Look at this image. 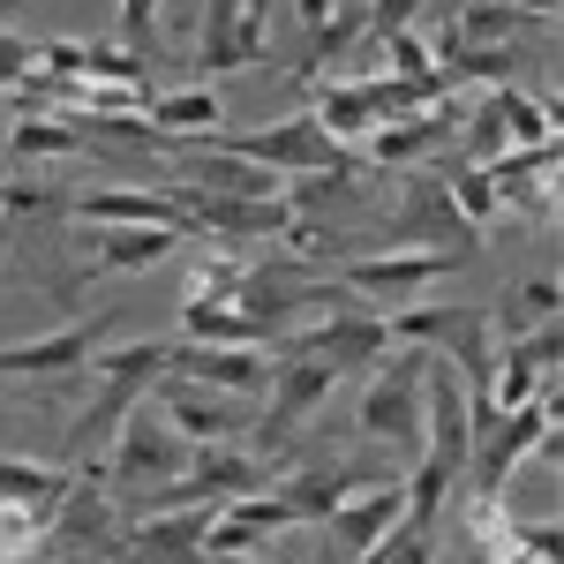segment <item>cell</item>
<instances>
[{"label":"cell","instance_id":"obj_32","mask_svg":"<svg viewBox=\"0 0 564 564\" xmlns=\"http://www.w3.org/2000/svg\"><path fill=\"white\" fill-rule=\"evenodd\" d=\"M241 279H249V263L226 257V249H218V257H196L188 263V294H181V302H241Z\"/></svg>","mask_w":564,"mask_h":564},{"label":"cell","instance_id":"obj_43","mask_svg":"<svg viewBox=\"0 0 564 564\" xmlns=\"http://www.w3.org/2000/svg\"><path fill=\"white\" fill-rule=\"evenodd\" d=\"M15 8H23V0H0V23H8V15H15Z\"/></svg>","mask_w":564,"mask_h":564},{"label":"cell","instance_id":"obj_40","mask_svg":"<svg viewBox=\"0 0 564 564\" xmlns=\"http://www.w3.org/2000/svg\"><path fill=\"white\" fill-rule=\"evenodd\" d=\"M527 15H542V23H550V15H557V0H520Z\"/></svg>","mask_w":564,"mask_h":564},{"label":"cell","instance_id":"obj_17","mask_svg":"<svg viewBox=\"0 0 564 564\" xmlns=\"http://www.w3.org/2000/svg\"><path fill=\"white\" fill-rule=\"evenodd\" d=\"M39 68L68 84H129L151 90V61H135L129 45H90V39H39Z\"/></svg>","mask_w":564,"mask_h":564},{"label":"cell","instance_id":"obj_34","mask_svg":"<svg viewBox=\"0 0 564 564\" xmlns=\"http://www.w3.org/2000/svg\"><path fill=\"white\" fill-rule=\"evenodd\" d=\"M377 45H384L391 76H436V53H430L422 31H391V39H377Z\"/></svg>","mask_w":564,"mask_h":564},{"label":"cell","instance_id":"obj_29","mask_svg":"<svg viewBox=\"0 0 564 564\" xmlns=\"http://www.w3.org/2000/svg\"><path fill=\"white\" fill-rule=\"evenodd\" d=\"M489 106H497V121H505V143H512V151H527V143H557L550 106H542V98H527L520 84H497V90H489Z\"/></svg>","mask_w":564,"mask_h":564},{"label":"cell","instance_id":"obj_30","mask_svg":"<svg viewBox=\"0 0 564 564\" xmlns=\"http://www.w3.org/2000/svg\"><path fill=\"white\" fill-rule=\"evenodd\" d=\"M196 68L226 76V68H249L241 39H234V0H204V39H196Z\"/></svg>","mask_w":564,"mask_h":564},{"label":"cell","instance_id":"obj_13","mask_svg":"<svg viewBox=\"0 0 564 564\" xmlns=\"http://www.w3.org/2000/svg\"><path fill=\"white\" fill-rule=\"evenodd\" d=\"M294 520V505L279 497V489H249V497H234V505H218L212 527H204V557H249V550H263L271 534H286Z\"/></svg>","mask_w":564,"mask_h":564},{"label":"cell","instance_id":"obj_41","mask_svg":"<svg viewBox=\"0 0 564 564\" xmlns=\"http://www.w3.org/2000/svg\"><path fill=\"white\" fill-rule=\"evenodd\" d=\"M332 15H369V0H332Z\"/></svg>","mask_w":564,"mask_h":564},{"label":"cell","instance_id":"obj_38","mask_svg":"<svg viewBox=\"0 0 564 564\" xmlns=\"http://www.w3.org/2000/svg\"><path fill=\"white\" fill-rule=\"evenodd\" d=\"M39 68V39H15V31H0V90L15 84V76H31Z\"/></svg>","mask_w":564,"mask_h":564},{"label":"cell","instance_id":"obj_11","mask_svg":"<svg viewBox=\"0 0 564 564\" xmlns=\"http://www.w3.org/2000/svg\"><path fill=\"white\" fill-rule=\"evenodd\" d=\"M151 406L174 422L188 444H234V436L249 430L257 414L234 399V391H212V384H188V377H159L151 384Z\"/></svg>","mask_w":564,"mask_h":564},{"label":"cell","instance_id":"obj_39","mask_svg":"<svg viewBox=\"0 0 564 564\" xmlns=\"http://www.w3.org/2000/svg\"><path fill=\"white\" fill-rule=\"evenodd\" d=\"M294 15H302L308 31H324V23H332V0H294Z\"/></svg>","mask_w":564,"mask_h":564},{"label":"cell","instance_id":"obj_14","mask_svg":"<svg viewBox=\"0 0 564 564\" xmlns=\"http://www.w3.org/2000/svg\"><path fill=\"white\" fill-rule=\"evenodd\" d=\"M166 377L234 391V399H263V384H271V354L263 347H196V339H181V347H166Z\"/></svg>","mask_w":564,"mask_h":564},{"label":"cell","instance_id":"obj_2","mask_svg":"<svg viewBox=\"0 0 564 564\" xmlns=\"http://www.w3.org/2000/svg\"><path fill=\"white\" fill-rule=\"evenodd\" d=\"M391 347H430L436 361H452L459 377H467V391H489V339H497V324L481 316V308L467 302H414L399 308V316H384Z\"/></svg>","mask_w":564,"mask_h":564},{"label":"cell","instance_id":"obj_25","mask_svg":"<svg viewBox=\"0 0 564 564\" xmlns=\"http://www.w3.org/2000/svg\"><path fill=\"white\" fill-rule=\"evenodd\" d=\"M8 151H15V166H53V159H76V151H90V143H84V129L61 121V113H15Z\"/></svg>","mask_w":564,"mask_h":564},{"label":"cell","instance_id":"obj_35","mask_svg":"<svg viewBox=\"0 0 564 564\" xmlns=\"http://www.w3.org/2000/svg\"><path fill=\"white\" fill-rule=\"evenodd\" d=\"M121 8V45L135 61H151V39H159V0H113Z\"/></svg>","mask_w":564,"mask_h":564},{"label":"cell","instance_id":"obj_7","mask_svg":"<svg viewBox=\"0 0 564 564\" xmlns=\"http://www.w3.org/2000/svg\"><path fill=\"white\" fill-rule=\"evenodd\" d=\"M218 151H234V159H249V166H271L279 181L294 174H324V166H347V151L332 143V135L316 129L308 113H286V121H271V129H241V135H212Z\"/></svg>","mask_w":564,"mask_h":564},{"label":"cell","instance_id":"obj_42","mask_svg":"<svg viewBox=\"0 0 564 564\" xmlns=\"http://www.w3.org/2000/svg\"><path fill=\"white\" fill-rule=\"evenodd\" d=\"M354 564H384V542H377V550H361V557H354Z\"/></svg>","mask_w":564,"mask_h":564},{"label":"cell","instance_id":"obj_4","mask_svg":"<svg viewBox=\"0 0 564 564\" xmlns=\"http://www.w3.org/2000/svg\"><path fill=\"white\" fill-rule=\"evenodd\" d=\"M422 377H430V347H406L377 361V377L361 391V436L369 444H399V452H422Z\"/></svg>","mask_w":564,"mask_h":564},{"label":"cell","instance_id":"obj_12","mask_svg":"<svg viewBox=\"0 0 564 564\" xmlns=\"http://www.w3.org/2000/svg\"><path fill=\"white\" fill-rule=\"evenodd\" d=\"M332 391H339V377H332L324 361H308V354H279V369H271V384H263V399H271V406L257 414L263 444L294 436V430L308 422V414H316V406L332 399Z\"/></svg>","mask_w":564,"mask_h":564},{"label":"cell","instance_id":"obj_6","mask_svg":"<svg viewBox=\"0 0 564 564\" xmlns=\"http://www.w3.org/2000/svg\"><path fill=\"white\" fill-rule=\"evenodd\" d=\"M391 249H436V257H475L481 249V234L452 212L444 174H406L399 212H391Z\"/></svg>","mask_w":564,"mask_h":564},{"label":"cell","instance_id":"obj_16","mask_svg":"<svg viewBox=\"0 0 564 564\" xmlns=\"http://www.w3.org/2000/svg\"><path fill=\"white\" fill-rule=\"evenodd\" d=\"M113 332V316H84V324H68V332H53V339H23V347H0V384H31V377H68V369H84L90 347Z\"/></svg>","mask_w":564,"mask_h":564},{"label":"cell","instance_id":"obj_20","mask_svg":"<svg viewBox=\"0 0 564 564\" xmlns=\"http://www.w3.org/2000/svg\"><path fill=\"white\" fill-rule=\"evenodd\" d=\"M181 241H188V226H98V234L84 241V263L106 271V279H129V271L166 263Z\"/></svg>","mask_w":564,"mask_h":564},{"label":"cell","instance_id":"obj_5","mask_svg":"<svg viewBox=\"0 0 564 564\" xmlns=\"http://www.w3.org/2000/svg\"><path fill=\"white\" fill-rule=\"evenodd\" d=\"M188 436L159 414V406H135L129 422L113 430V444H106V459H113V481L129 489V497H151V489H166V481L188 475Z\"/></svg>","mask_w":564,"mask_h":564},{"label":"cell","instance_id":"obj_22","mask_svg":"<svg viewBox=\"0 0 564 564\" xmlns=\"http://www.w3.org/2000/svg\"><path fill=\"white\" fill-rule=\"evenodd\" d=\"M444 39L452 45H520V39H550V23L527 15L520 0H459Z\"/></svg>","mask_w":564,"mask_h":564},{"label":"cell","instance_id":"obj_31","mask_svg":"<svg viewBox=\"0 0 564 564\" xmlns=\"http://www.w3.org/2000/svg\"><path fill=\"white\" fill-rule=\"evenodd\" d=\"M444 196H452V212L467 218V226H497V188H489V174H481V166H459V159H452V166H444Z\"/></svg>","mask_w":564,"mask_h":564},{"label":"cell","instance_id":"obj_18","mask_svg":"<svg viewBox=\"0 0 564 564\" xmlns=\"http://www.w3.org/2000/svg\"><path fill=\"white\" fill-rule=\"evenodd\" d=\"M489 188H497V212H557V143H527V151H497L489 166Z\"/></svg>","mask_w":564,"mask_h":564},{"label":"cell","instance_id":"obj_44","mask_svg":"<svg viewBox=\"0 0 564 564\" xmlns=\"http://www.w3.org/2000/svg\"><path fill=\"white\" fill-rule=\"evenodd\" d=\"M218 564H241V557H218Z\"/></svg>","mask_w":564,"mask_h":564},{"label":"cell","instance_id":"obj_27","mask_svg":"<svg viewBox=\"0 0 564 564\" xmlns=\"http://www.w3.org/2000/svg\"><path fill=\"white\" fill-rule=\"evenodd\" d=\"M181 339H196V347H263V332L234 302H181Z\"/></svg>","mask_w":564,"mask_h":564},{"label":"cell","instance_id":"obj_1","mask_svg":"<svg viewBox=\"0 0 564 564\" xmlns=\"http://www.w3.org/2000/svg\"><path fill=\"white\" fill-rule=\"evenodd\" d=\"M159 377H166V347L159 339H143V347H90V406H84V422H76V436H68V452L76 459L106 452L113 430L151 399Z\"/></svg>","mask_w":564,"mask_h":564},{"label":"cell","instance_id":"obj_9","mask_svg":"<svg viewBox=\"0 0 564 564\" xmlns=\"http://www.w3.org/2000/svg\"><path fill=\"white\" fill-rule=\"evenodd\" d=\"M279 347L324 361L332 377H354V369H377V361H384L391 332H384V316H369V308H332V316H316L302 332H286Z\"/></svg>","mask_w":564,"mask_h":564},{"label":"cell","instance_id":"obj_8","mask_svg":"<svg viewBox=\"0 0 564 564\" xmlns=\"http://www.w3.org/2000/svg\"><path fill=\"white\" fill-rule=\"evenodd\" d=\"M406 520V475H377V481H361L354 497H339L332 505V520H324V550H332V564H354L361 550H377L391 527Z\"/></svg>","mask_w":564,"mask_h":564},{"label":"cell","instance_id":"obj_37","mask_svg":"<svg viewBox=\"0 0 564 564\" xmlns=\"http://www.w3.org/2000/svg\"><path fill=\"white\" fill-rule=\"evenodd\" d=\"M414 15H422V0H369V15H361V39H391V31H414Z\"/></svg>","mask_w":564,"mask_h":564},{"label":"cell","instance_id":"obj_26","mask_svg":"<svg viewBox=\"0 0 564 564\" xmlns=\"http://www.w3.org/2000/svg\"><path fill=\"white\" fill-rule=\"evenodd\" d=\"M557 279H550V271H534V279H512V286H505V302H497V316H489V324H497V332H505V339H520V332H534V324H557Z\"/></svg>","mask_w":564,"mask_h":564},{"label":"cell","instance_id":"obj_10","mask_svg":"<svg viewBox=\"0 0 564 564\" xmlns=\"http://www.w3.org/2000/svg\"><path fill=\"white\" fill-rule=\"evenodd\" d=\"M218 505H174V512H143L113 534V557L121 564H212L204 557V527Z\"/></svg>","mask_w":564,"mask_h":564},{"label":"cell","instance_id":"obj_3","mask_svg":"<svg viewBox=\"0 0 564 564\" xmlns=\"http://www.w3.org/2000/svg\"><path fill=\"white\" fill-rule=\"evenodd\" d=\"M542 436H557V384L534 391V399L512 406V414H497L489 430H475V444H467V497L489 505V497H497V489L534 459V444H542Z\"/></svg>","mask_w":564,"mask_h":564},{"label":"cell","instance_id":"obj_19","mask_svg":"<svg viewBox=\"0 0 564 564\" xmlns=\"http://www.w3.org/2000/svg\"><path fill=\"white\" fill-rule=\"evenodd\" d=\"M143 121L159 143H181V151H196V143H212L226 135V98L212 84H188V90H151L143 98Z\"/></svg>","mask_w":564,"mask_h":564},{"label":"cell","instance_id":"obj_23","mask_svg":"<svg viewBox=\"0 0 564 564\" xmlns=\"http://www.w3.org/2000/svg\"><path fill=\"white\" fill-rule=\"evenodd\" d=\"M68 212L90 218V226H188L174 188H90Z\"/></svg>","mask_w":564,"mask_h":564},{"label":"cell","instance_id":"obj_21","mask_svg":"<svg viewBox=\"0 0 564 564\" xmlns=\"http://www.w3.org/2000/svg\"><path fill=\"white\" fill-rule=\"evenodd\" d=\"M452 129H459V106H444L436 98L430 113H406V121H384V129H369V166H422V159H436L444 143H452Z\"/></svg>","mask_w":564,"mask_h":564},{"label":"cell","instance_id":"obj_36","mask_svg":"<svg viewBox=\"0 0 564 564\" xmlns=\"http://www.w3.org/2000/svg\"><path fill=\"white\" fill-rule=\"evenodd\" d=\"M39 534H45V520L31 512V505H0V557H23Z\"/></svg>","mask_w":564,"mask_h":564},{"label":"cell","instance_id":"obj_15","mask_svg":"<svg viewBox=\"0 0 564 564\" xmlns=\"http://www.w3.org/2000/svg\"><path fill=\"white\" fill-rule=\"evenodd\" d=\"M452 271H459V257H436V249H384V257L339 263V286H347V294H369V302H399V294L436 286V279H452Z\"/></svg>","mask_w":564,"mask_h":564},{"label":"cell","instance_id":"obj_24","mask_svg":"<svg viewBox=\"0 0 564 564\" xmlns=\"http://www.w3.org/2000/svg\"><path fill=\"white\" fill-rule=\"evenodd\" d=\"M377 475H384V467H302V475L286 481L279 497L294 505V520H302V527H324L339 497H354L361 481H377Z\"/></svg>","mask_w":564,"mask_h":564},{"label":"cell","instance_id":"obj_28","mask_svg":"<svg viewBox=\"0 0 564 564\" xmlns=\"http://www.w3.org/2000/svg\"><path fill=\"white\" fill-rule=\"evenodd\" d=\"M68 467H23V459H0V505H31L39 520H53V505L68 497Z\"/></svg>","mask_w":564,"mask_h":564},{"label":"cell","instance_id":"obj_33","mask_svg":"<svg viewBox=\"0 0 564 564\" xmlns=\"http://www.w3.org/2000/svg\"><path fill=\"white\" fill-rule=\"evenodd\" d=\"M234 39H241V61H249V68L271 61V53H263V39H271V0H234Z\"/></svg>","mask_w":564,"mask_h":564}]
</instances>
